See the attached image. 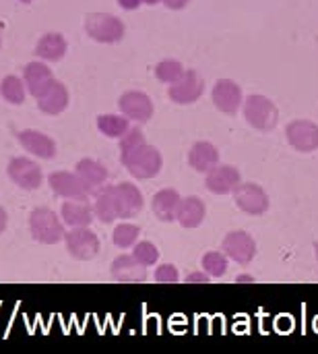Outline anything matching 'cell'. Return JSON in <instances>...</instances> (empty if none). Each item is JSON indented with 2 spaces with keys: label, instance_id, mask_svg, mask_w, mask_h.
Wrapping results in <instances>:
<instances>
[{
  "label": "cell",
  "instance_id": "6da1fadb",
  "mask_svg": "<svg viewBox=\"0 0 318 354\" xmlns=\"http://www.w3.org/2000/svg\"><path fill=\"white\" fill-rule=\"evenodd\" d=\"M122 166L128 170V174L137 180H149L155 178L161 168H163V156L161 151L151 145V143H141L135 149H130L128 153L120 156Z\"/></svg>",
  "mask_w": 318,
  "mask_h": 354
},
{
  "label": "cell",
  "instance_id": "7a4b0ae2",
  "mask_svg": "<svg viewBox=\"0 0 318 354\" xmlns=\"http://www.w3.org/2000/svg\"><path fill=\"white\" fill-rule=\"evenodd\" d=\"M29 232L35 243L48 245V247L58 245L60 241H64V234H66L64 222L50 207H35L29 214Z\"/></svg>",
  "mask_w": 318,
  "mask_h": 354
},
{
  "label": "cell",
  "instance_id": "3957f363",
  "mask_svg": "<svg viewBox=\"0 0 318 354\" xmlns=\"http://www.w3.org/2000/svg\"><path fill=\"white\" fill-rule=\"evenodd\" d=\"M242 112L246 122L263 133H269L277 127L279 122V108L275 106V102L267 95L261 93H252L244 100L242 104Z\"/></svg>",
  "mask_w": 318,
  "mask_h": 354
},
{
  "label": "cell",
  "instance_id": "277c9868",
  "mask_svg": "<svg viewBox=\"0 0 318 354\" xmlns=\"http://www.w3.org/2000/svg\"><path fill=\"white\" fill-rule=\"evenodd\" d=\"M85 31L93 41L99 44H118L124 33L126 27L122 23V19H118L116 15L110 12H89L85 17Z\"/></svg>",
  "mask_w": 318,
  "mask_h": 354
},
{
  "label": "cell",
  "instance_id": "5b68a950",
  "mask_svg": "<svg viewBox=\"0 0 318 354\" xmlns=\"http://www.w3.org/2000/svg\"><path fill=\"white\" fill-rule=\"evenodd\" d=\"M64 245H66L68 255L72 259H77V261H93L99 255V251H101L99 236L89 226L66 230Z\"/></svg>",
  "mask_w": 318,
  "mask_h": 354
},
{
  "label": "cell",
  "instance_id": "8992f818",
  "mask_svg": "<svg viewBox=\"0 0 318 354\" xmlns=\"http://www.w3.org/2000/svg\"><path fill=\"white\" fill-rule=\"evenodd\" d=\"M232 195H234L236 207L248 216H263L271 207V199L267 191L257 183H240Z\"/></svg>",
  "mask_w": 318,
  "mask_h": 354
},
{
  "label": "cell",
  "instance_id": "52a82bcc",
  "mask_svg": "<svg viewBox=\"0 0 318 354\" xmlns=\"http://www.w3.org/2000/svg\"><path fill=\"white\" fill-rule=\"evenodd\" d=\"M221 251L226 253V257L230 261H234L238 266H248L255 261V257L259 253V245L246 230H232L223 236Z\"/></svg>",
  "mask_w": 318,
  "mask_h": 354
},
{
  "label": "cell",
  "instance_id": "ba28073f",
  "mask_svg": "<svg viewBox=\"0 0 318 354\" xmlns=\"http://www.w3.org/2000/svg\"><path fill=\"white\" fill-rule=\"evenodd\" d=\"M8 178L21 189V191H37L43 185V172L37 162L29 158H12L6 166Z\"/></svg>",
  "mask_w": 318,
  "mask_h": 354
},
{
  "label": "cell",
  "instance_id": "9c48e42d",
  "mask_svg": "<svg viewBox=\"0 0 318 354\" xmlns=\"http://www.w3.org/2000/svg\"><path fill=\"white\" fill-rule=\"evenodd\" d=\"M205 93V81L199 75V71L195 68H186L182 79L172 83L168 87V95L174 104L178 106H188L201 100V95Z\"/></svg>",
  "mask_w": 318,
  "mask_h": 354
},
{
  "label": "cell",
  "instance_id": "30bf717a",
  "mask_svg": "<svg viewBox=\"0 0 318 354\" xmlns=\"http://www.w3.org/2000/svg\"><path fill=\"white\" fill-rule=\"evenodd\" d=\"M288 143L300 153H312L318 149V124L308 118H296L286 124Z\"/></svg>",
  "mask_w": 318,
  "mask_h": 354
},
{
  "label": "cell",
  "instance_id": "8fae6325",
  "mask_svg": "<svg viewBox=\"0 0 318 354\" xmlns=\"http://www.w3.org/2000/svg\"><path fill=\"white\" fill-rule=\"evenodd\" d=\"M48 185L56 197L62 199H89L91 191L85 187V183L79 178L77 172L70 170H56L48 176Z\"/></svg>",
  "mask_w": 318,
  "mask_h": 354
},
{
  "label": "cell",
  "instance_id": "7c38bea8",
  "mask_svg": "<svg viewBox=\"0 0 318 354\" xmlns=\"http://www.w3.org/2000/svg\"><path fill=\"white\" fill-rule=\"evenodd\" d=\"M112 193H114V201H116L118 220H130L143 212L145 201H143V193L139 191L137 185L118 183V185H112Z\"/></svg>",
  "mask_w": 318,
  "mask_h": 354
},
{
  "label": "cell",
  "instance_id": "4fadbf2b",
  "mask_svg": "<svg viewBox=\"0 0 318 354\" xmlns=\"http://www.w3.org/2000/svg\"><path fill=\"white\" fill-rule=\"evenodd\" d=\"M211 100L219 112L234 116V114H238V110L244 104L242 87L234 79H217L213 85V91H211Z\"/></svg>",
  "mask_w": 318,
  "mask_h": 354
},
{
  "label": "cell",
  "instance_id": "5bb4252c",
  "mask_svg": "<svg viewBox=\"0 0 318 354\" xmlns=\"http://www.w3.org/2000/svg\"><path fill=\"white\" fill-rule=\"evenodd\" d=\"M118 108L128 120H135L141 124L149 122L153 118V112H155L151 97L143 91H137V89L124 91L118 100Z\"/></svg>",
  "mask_w": 318,
  "mask_h": 354
},
{
  "label": "cell",
  "instance_id": "9a60e30c",
  "mask_svg": "<svg viewBox=\"0 0 318 354\" xmlns=\"http://www.w3.org/2000/svg\"><path fill=\"white\" fill-rule=\"evenodd\" d=\"M17 141H19V145L27 153H31L35 158H41V160H54L56 153H58L56 141L50 135H46L41 131H35V129H23V131H19L17 133Z\"/></svg>",
  "mask_w": 318,
  "mask_h": 354
},
{
  "label": "cell",
  "instance_id": "2e32d148",
  "mask_svg": "<svg viewBox=\"0 0 318 354\" xmlns=\"http://www.w3.org/2000/svg\"><path fill=\"white\" fill-rule=\"evenodd\" d=\"M242 183V174L232 164H217L205 176V187L213 195H230Z\"/></svg>",
  "mask_w": 318,
  "mask_h": 354
},
{
  "label": "cell",
  "instance_id": "e0dca14e",
  "mask_svg": "<svg viewBox=\"0 0 318 354\" xmlns=\"http://www.w3.org/2000/svg\"><path fill=\"white\" fill-rule=\"evenodd\" d=\"M54 81H56V77H54L52 68L43 60L27 62L25 68H23V83L27 87V93L33 95L35 100L39 95H43Z\"/></svg>",
  "mask_w": 318,
  "mask_h": 354
},
{
  "label": "cell",
  "instance_id": "ac0fdd59",
  "mask_svg": "<svg viewBox=\"0 0 318 354\" xmlns=\"http://www.w3.org/2000/svg\"><path fill=\"white\" fill-rule=\"evenodd\" d=\"M207 218V205L201 197L197 195H188L180 199L178 212H176V222L186 228V230H195L199 228Z\"/></svg>",
  "mask_w": 318,
  "mask_h": 354
},
{
  "label": "cell",
  "instance_id": "d6986e66",
  "mask_svg": "<svg viewBox=\"0 0 318 354\" xmlns=\"http://www.w3.org/2000/svg\"><path fill=\"white\" fill-rule=\"evenodd\" d=\"M112 278L122 284H141L147 280V268L141 266L135 255H118L112 261Z\"/></svg>",
  "mask_w": 318,
  "mask_h": 354
},
{
  "label": "cell",
  "instance_id": "ffe728a7",
  "mask_svg": "<svg viewBox=\"0 0 318 354\" xmlns=\"http://www.w3.org/2000/svg\"><path fill=\"white\" fill-rule=\"evenodd\" d=\"M60 218L64 226L68 228H81V226H91L93 222V205L89 199H68L60 207Z\"/></svg>",
  "mask_w": 318,
  "mask_h": 354
},
{
  "label": "cell",
  "instance_id": "44dd1931",
  "mask_svg": "<svg viewBox=\"0 0 318 354\" xmlns=\"http://www.w3.org/2000/svg\"><path fill=\"white\" fill-rule=\"evenodd\" d=\"M68 102H70V95H68L66 85L60 81H54L48 87V91L37 97V108H39V112H43L48 116H58L68 108Z\"/></svg>",
  "mask_w": 318,
  "mask_h": 354
},
{
  "label": "cell",
  "instance_id": "7402d4cb",
  "mask_svg": "<svg viewBox=\"0 0 318 354\" xmlns=\"http://www.w3.org/2000/svg\"><path fill=\"white\" fill-rule=\"evenodd\" d=\"M219 158H221L219 149L209 141H197L188 149V166L195 168L197 172H203V174L213 170L219 164Z\"/></svg>",
  "mask_w": 318,
  "mask_h": 354
},
{
  "label": "cell",
  "instance_id": "603a6c76",
  "mask_svg": "<svg viewBox=\"0 0 318 354\" xmlns=\"http://www.w3.org/2000/svg\"><path fill=\"white\" fill-rule=\"evenodd\" d=\"M180 193L176 189H161L153 195L151 199V209H153V216L163 222V224H170V222H176V212H178V205H180Z\"/></svg>",
  "mask_w": 318,
  "mask_h": 354
},
{
  "label": "cell",
  "instance_id": "cb8c5ba5",
  "mask_svg": "<svg viewBox=\"0 0 318 354\" xmlns=\"http://www.w3.org/2000/svg\"><path fill=\"white\" fill-rule=\"evenodd\" d=\"M68 44L62 33H46L35 44V56L43 62H60L66 56Z\"/></svg>",
  "mask_w": 318,
  "mask_h": 354
},
{
  "label": "cell",
  "instance_id": "d4e9b609",
  "mask_svg": "<svg viewBox=\"0 0 318 354\" xmlns=\"http://www.w3.org/2000/svg\"><path fill=\"white\" fill-rule=\"evenodd\" d=\"M74 172H77L79 178L85 183V187L91 191V195H93L99 187H103L106 180H108V168H106L101 162L93 160V158H83V160H79L77 166H74Z\"/></svg>",
  "mask_w": 318,
  "mask_h": 354
},
{
  "label": "cell",
  "instance_id": "484cf974",
  "mask_svg": "<svg viewBox=\"0 0 318 354\" xmlns=\"http://www.w3.org/2000/svg\"><path fill=\"white\" fill-rule=\"evenodd\" d=\"M93 195H95V201H93V216H95L101 224H112V222H116V220H118V212H116V201H114L112 185L99 187Z\"/></svg>",
  "mask_w": 318,
  "mask_h": 354
},
{
  "label": "cell",
  "instance_id": "4316f807",
  "mask_svg": "<svg viewBox=\"0 0 318 354\" xmlns=\"http://www.w3.org/2000/svg\"><path fill=\"white\" fill-rule=\"evenodd\" d=\"M95 124L97 131L108 139H120L130 129V120L124 114H99Z\"/></svg>",
  "mask_w": 318,
  "mask_h": 354
},
{
  "label": "cell",
  "instance_id": "83f0119b",
  "mask_svg": "<svg viewBox=\"0 0 318 354\" xmlns=\"http://www.w3.org/2000/svg\"><path fill=\"white\" fill-rule=\"evenodd\" d=\"M0 95L4 97V102L12 104V106H21L25 102V95H27V87L23 83L21 77L17 75H6L2 81H0Z\"/></svg>",
  "mask_w": 318,
  "mask_h": 354
},
{
  "label": "cell",
  "instance_id": "f1b7e54d",
  "mask_svg": "<svg viewBox=\"0 0 318 354\" xmlns=\"http://www.w3.org/2000/svg\"><path fill=\"white\" fill-rule=\"evenodd\" d=\"M139 236H141V228L128 220H124L122 224H118L112 232V243L114 247L118 249H130L139 243Z\"/></svg>",
  "mask_w": 318,
  "mask_h": 354
},
{
  "label": "cell",
  "instance_id": "f546056e",
  "mask_svg": "<svg viewBox=\"0 0 318 354\" xmlns=\"http://www.w3.org/2000/svg\"><path fill=\"white\" fill-rule=\"evenodd\" d=\"M201 268L203 272H207L211 278H223L228 274V268H230V259L226 257V253H219V251H209L203 255L201 259Z\"/></svg>",
  "mask_w": 318,
  "mask_h": 354
},
{
  "label": "cell",
  "instance_id": "4dcf8cb0",
  "mask_svg": "<svg viewBox=\"0 0 318 354\" xmlns=\"http://www.w3.org/2000/svg\"><path fill=\"white\" fill-rule=\"evenodd\" d=\"M184 71H186V68L182 66V62H180V60H172V58L161 60V62L155 64V77H157L161 83H168V85L180 81L182 75H184Z\"/></svg>",
  "mask_w": 318,
  "mask_h": 354
},
{
  "label": "cell",
  "instance_id": "1f68e13d",
  "mask_svg": "<svg viewBox=\"0 0 318 354\" xmlns=\"http://www.w3.org/2000/svg\"><path fill=\"white\" fill-rule=\"evenodd\" d=\"M132 255H135V259H137L141 266H145V268H153V266H157V261H159V249H157L151 241H139V243L132 247Z\"/></svg>",
  "mask_w": 318,
  "mask_h": 354
},
{
  "label": "cell",
  "instance_id": "d6a6232c",
  "mask_svg": "<svg viewBox=\"0 0 318 354\" xmlns=\"http://www.w3.org/2000/svg\"><path fill=\"white\" fill-rule=\"evenodd\" d=\"M145 143V135L139 127H130L122 137H120V156L128 153L130 149H135L137 145Z\"/></svg>",
  "mask_w": 318,
  "mask_h": 354
},
{
  "label": "cell",
  "instance_id": "836d02e7",
  "mask_svg": "<svg viewBox=\"0 0 318 354\" xmlns=\"http://www.w3.org/2000/svg\"><path fill=\"white\" fill-rule=\"evenodd\" d=\"M153 278H155L159 284H176V282L180 280V272H178V268L172 266V263H161V266L155 268Z\"/></svg>",
  "mask_w": 318,
  "mask_h": 354
},
{
  "label": "cell",
  "instance_id": "e575fe53",
  "mask_svg": "<svg viewBox=\"0 0 318 354\" xmlns=\"http://www.w3.org/2000/svg\"><path fill=\"white\" fill-rule=\"evenodd\" d=\"M209 280H211V276H209L207 272H190V274L184 278L186 284H205V282H209Z\"/></svg>",
  "mask_w": 318,
  "mask_h": 354
},
{
  "label": "cell",
  "instance_id": "d590c367",
  "mask_svg": "<svg viewBox=\"0 0 318 354\" xmlns=\"http://www.w3.org/2000/svg\"><path fill=\"white\" fill-rule=\"evenodd\" d=\"M170 10H182V8H186L188 6V2L190 0H161Z\"/></svg>",
  "mask_w": 318,
  "mask_h": 354
},
{
  "label": "cell",
  "instance_id": "8d00e7d4",
  "mask_svg": "<svg viewBox=\"0 0 318 354\" xmlns=\"http://www.w3.org/2000/svg\"><path fill=\"white\" fill-rule=\"evenodd\" d=\"M143 4V0H118V6L124 10H137Z\"/></svg>",
  "mask_w": 318,
  "mask_h": 354
},
{
  "label": "cell",
  "instance_id": "74e56055",
  "mask_svg": "<svg viewBox=\"0 0 318 354\" xmlns=\"http://www.w3.org/2000/svg\"><path fill=\"white\" fill-rule=\"evenodd\" d=\"M255 282H257V278L250 276V274H240V276H236V284H255Z\"/></svg>",
  "mask_w": 318,
  "mask_h": 354
},
{
  "label": "cell",
  "instance_id": "f35d334b",
  "mask_svg": "<svg viewBox=\"0 0 318 354\" xmlns=\"http://www.w3.org/2000/svg\"><path fill=\"white\" fill-rule=\"evenodd\" d=\"M6 226H8V214H6V209L0 205V234H4Z\"/></svg>",
  "mask_w": 318,
  "mask_h": 354
},
{
  "label": "cell",
  "instance_id": "ab89813d",
  "mask_svg": "<svg viewBox=\"0 0 318 354\" xmlns=\"http://www.w3.org/2000/svg\"><path fill=\"white\" fill-rule=\"evenodd\" d=\"M145 4H149V6H153V4H159L161 0H143Z\"/></svg>",
  "mask_w": 318,
  "mask_h": 354
},
{
  "label": "cell",
  "instance_id": "60d3db41",
  "mask_svg": "<svg viewBox=\"0 0 318 354\" xmlns=\"http://www.w3.org/2000/svg\"><path fill=\"white\" fill-rule=\"evenodd\" d=\"M315 255H317V261H318V243H315Z\"/></svg>",
  "mask_w": 318,
  "mask_h": 354
},
{
  "label": "cell",
  "instance_id": "b9f144b4",
  "mask_svg": "<svg viewBox=\"0 0 318 354\" xmlns=\"http://www.w3.org/2000/svg\"><path fill=\"white\" fill-rule=\"evenodd\" d=\"M19 2H23V4H31L33 0H19Z\"/></svg>",
  "mask_w": 318,
  "mask_h": 354
},
{
  "label": "cell",
  "instance_id": "7bdbcfd3",
  "mask_svg": "<svg viewBox=\"0 0 318 354\" xmlns=\"http://www.w3.org/2000/svg\"><path fill=\"white\" fill-rule=\"evenodd\" d=\"M0 46H2V35H0Z\"/></svg>",
  "mask_w": 318,
  "mask_h": 354
}]
</instances>
